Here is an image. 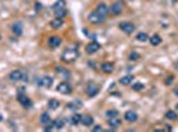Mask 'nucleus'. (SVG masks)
<instances>
[{
	"instance_id": "7",
	"label": "nucleus",
	"mask_w": 178,
	"mask_h": 132,
	"mask_svg": "<svg viewBox=\"0 0 178 132\" xmlns=\"http://www.w3.org/2000/svg\"><path fill=\"white\" fill-rule=\"evenodd\" d=\"M56 90H57L60 94H64V95L71 94L72 92V87L68 82H60V83L57 84V87H56Z\"/></svg>"
},
{
	"instance_id": "5",
	"label": "nucleus",
	"mask_w": 178,
	"mask_h": 132,
	"mask_svg": "<svg viewBox=\"0 0 178 132\" xmlns=\"http://www.w3.org/2000/svg\"><path fill=\"white\" fill-rule=\"evenodd\" d=\"M17 100H19V103H20L24 108H31L32 107V100L29 99L24 92H21V91L19 92V94H17Z\"/></svg>"
},
{
	"instance_id": "11",
	"label": "nucleus",
	"mask_w": 178,
	"mask_h": 132,
	"mask_svg": "<svg viewBox=\"0 0 178 132\" xmlns=\"http://www.w3.org/2000/svg\"><path fill=\"white\" fill-rule=\"evenodd\" d=\"M108 123H109V127L110 128H118L120 126H121V119H120L118 115H114V116H110V118H108Z\"/></svg>"
},
{
	"instance_id": "23",
	"label": "nucleus",
	"mask_w": 178,
	"mask_h": 132,
	"mask_svg": "<svg viewBox=\"0 0 178 132\" xmlns=\"http://www.w3.org/2000/svg\"><path fill=\"white\" fill-rule=\"evenodd\" d=\"M161 37L158 36V34H154V36H151L150 37V44L153 45V46H157V45H159L161 44Z\"/></svg>"
},
{
	"instance_id": "21",
	"label": "nucleus",
	"mask_w": 178,
	"mask_h": 132,
	"mask_svg": "<svg viewBox=\"0 0 178 132\" xmlns=\"http://www.w3.org/2000/svg\"><path fill=\"white\" fill-rule=\"evenodd\" d=\"M133 79H134V77H133V75H125V77H122V78L120 79V83H121V84H125V86H126V84H130V83H132Z\"/></svg>"
},
{
	"instance_id": "31",
	"label": "nucleus",
	"mask_w": 178,
	"mask_h": 132,
	"mask_svg": "<svg viewBox=\"0 0 178 132\" xmlns=\"http://www.w3.org/2000/svg\"><path fill=\"white\" fill-rule=\"evenodd\" d=\"M132 89L134 90V91H140V90H142V89H143V84H142V83H140V82H135V83H133V84H132Z\"/></svg>"
},
{
	"instance_id": "18",
	"label": "nucleus",
	"mask_w": 178,
	"mask_h": 132,
	"mask_svg": "<svg viewBox=\"0 0 178 132\" xmlns=\"http://www.w3.org/2000/svg\"><path fill=\"white\" fill-rule=\"evenodd\" d=\"M63 24H64L63 18L55 17L52 21H50V28H52V29H58V28H61V26H63Z\"/></svg>"
},
{
	"instance_id": "30",
	"label": "nucleus",
	"mask_w": 178,
	"mask_h": 132,
	"mask_svg": "<svg viewBox=\"0 0 178 132\" xmlns=\"http://www.w3.org/2000/svg\"><path fill=\"white\" fill-rule=\"evenodd\" d=\"M55 15H56V17H57V18H63V17H65V16H66V9L64 8V9L57 11V12H55Z\"/></svg>"
},
{
	"instance_id": "33",
	"label": "nucleus",
	"mask_w": 178,
	"mask_h": 132,
	"mask_svg": "<svg viewBox=\"0 0 178 132\" xmlns=\"http://www.w3.org/2000/svg\"><path fill=\"white\" fill-rule=\"evenodd\" d=\"M129 58H130L132 61H134V60H138V58H140V55H138V53H134V52H133V53H130Z\"/></svg>"
},
{
	"instance_id": "26",
	"label": "nucleus",
	"mask_w": 178,
	"mask_h": 132,
	"mask_svg": "<svg viewBox=\"0 0 178 132\" xmlns=\"http://www.w3.org/2000/svg\"><path fill=\"white\" fill-rule=\"evenodd\" d=\"M135 38H137L138 41H141V42H145V41H148V40H149V37H148V34H146L145 32H140Z\"/></svg>"
},
{
	"instance_id": "37",
	"label": "nucleus",
	"mask_w": 178,
	"mask_h": 132,
	"mask_svg": "<svg viewBox=\"0 0 178 132\" xmlns=\"http://www.w3.org/2000/svg\"><path fill=\"white\" fill-rule=\"evenodd\" d=\"M177 108H178V104H177Z\"/></svg>"
},
{
	"instance_id": "27",
	"label": "nucleus",
	"mask_w": 178,
	"mask_h": 132,
	"mask_svg": "<svg viewBox=\"0 0 178 132\" xmlns=\"http://www.w3.org/2000/svg\"><path fill=\"white\" fill-rule=\"evenodd\" d=\"M53 123H55L56 129H61L64 126H65V123H64L63 119H56V120H53Z\"/></svg>"
},
{
	"instance_id": "10",
	"label": "nucleus",
	"mask_w": 178,
	"mask_h": 132,
	"mask_svg": "<svg viewBox=\"0 0 178 132\" xmlns=\"http://www.w3.org/2000/svg\"><path fill=\"white\" fill-rule=\"evenodd\" d=\"M96 12L100 16L106 18V16H108V13H109V7L105 3H100V4H97V7H96Z\"/></svg>"
},
{
	"instance_id": "28",
	"label": "nucleus",
	"mask_w": 178,
	"mask_h": 132,
	"mask_svg": "<svg viewBox=\"0 0 178 132\" xmlns=\"http://www.w3.org/2000/svg\"><path fill=\"white\" fill-rule=\"evenodd\" d=\"M56 73L61 77H69V71L65 70V69H61V67H56Z\"/></svg>"
},
{
	"instance_id": "15",
	"label": "nucleus",
	"mask_w": 178,
	"mask_h": 132,
	"mask_svg": "<svg viewBox=\"0 0 178 132\" xmlns=\"http://www.w3.org/2000/svg\"><path fill=\"white\" fill-rule=\"evenodd\" d=\"M125 119H126L129 123H134V121H137L138 115L134 111H126V112H125Z\"/></svg>"
},
{
	"instance_id": "25",
	"label": "nucleus",
	"mask_w": 178,
	"mask_h": 132,
	"mask_svg": "<svg viewBox=\"0 0 178 132\" xmlns=\"http://www.w3.org/2000/svg\"><path fill=\"white\" fill-rule=\"evenodd\" d=\"M81 102H80V100H73V102H71L68 104V107L69 108H72V110H79L80 107H81Z\"/></svg>"
},
{
	"instance_id": "8",
	"label": "nucleus",
	"mask_w": 178,
	"mask_h": 132,
	"mask_svg": "<svg viewBox=\"0 0 178 132\" xmlns=\"http://www.w3.org/2000/svg\"><path fill=\"white\" fill-rule=\"evenodd\" d=\"M100 49H101V45L98 44L97 41H92L85 46V50H86L88 54H94V53H97Z\"/></svg>"
},
{
	"instance_id": "14",
	"label": "nucleus",
	"mask_w": 178,
	"mask_h": 132,
	"mask_svg": "<svg viewBox=\"0 0 178 132\" xmlns=\"http://www.w3.org/2000/svg\"><path fill=\"white\" fill-rule=\"evenodd\" d=\"M39 83L41 84L43 87H47V89H49V87L52 86V83H53V78H52V77H49V75H44L41 79H40Z\"/></svg>"
},
{
	"instance_id": "34",
	"label": "nucleus",
	"mask_w": 178,
	"mask_h": 132,
	"mask_svg": "<svg viewBox=\"0 0 178 132\" xmlns=\"http://www.w3.org/2000/svg\"><path fill=\"white\" fill-rule=\"evenodd\" d=\"M93 131H96V132H97V131H102V127H101V126H96L94 128H93Z\"/></svg>"
},
{
	"instance_id": "3",
	"label": "nucleus",
	"mask_w": 178,
	"mask_h": 132,
	"mask_svg": "<svg viewBox=\"0 0 178 132\" xmlns=\"http://www.w3.org/2000/svg\"><path fill=\"white\" fill-rule=\"evenodd\" d=\"M9 79L12 82H19V81H27V75L21 70H13L9 73Z\"/></svg>"
},
{
	"instance_id": "36",
	"label": "nucleus",
	"mask_w": 178,
	"mask_h": 132,
	"mask_svg": "<svg viewBox=\"0 0 178 132\" xmlns=\"http://www.w3.org/2000/svg\"><path fill=\"white\" fill-rule=\"evenodd\" d=\"M3 120V116H1V114H0V121H1Z\"/></svg>"
},
{
	"instance_id": "17",
	"label": "nucleus",
	"mask_w": 178,
	"mask_h": 132,
	"mask_svg": "<svg viewBox=\"0 0 178 132\" xmlns=\"http://www.w3.org/2000/svg\"><path fill=\"white\" fill-rule=\"evenodd\" d=\"M65 5H66L65 0H57V1L52 5V9L55 11V12H57V11H60V9H64V8H65Z\"/></svg>"
},
{
	"instance_id": "24",
	"label": "nucleus",
	"mask_w": 178,
	"mask_h": 132,
	"mask_svg": "<svg viewBox=\"0 0 178 132\" xmlns=\"http://www.w3.org/2000/svg\"><path fill=\"white\" fill-rule=\"evenodd\" d=\"M40 121H41V124H48L50 121V116H49V114H47V112H44L41 116H40Z\"/></svg>"
},
{
	"instance_id": "2",
	"label": "nucleus",
	"mask_w": 178,
	"mask_h": 132,
	"mask_svg": "<svg viewBox=\"0 0 178 132\" xmlns=\"http://www.w3.org/2000/svg\"><path fill=\"white\" fill-rule=\"evenodd\" d=\"M98 91H100V87H98V84H96L94 82H89V83L86 84V87H85V92H86V95L89 98L96 97V95L98 94Z\"/></svg>"
},
{
	"instance_id": "6",
	"label": "nucleus",
	"mask_w": 178,
	"mask_h": 132,
	"mask_svg": "<svg viewBox=\"0 0 178 132\" xmlns=\"http://www.w3.org/2000/svg\"><path fill=\"white\" fill-rule=\"evenodd\" d=\"M88 20H89V23L94 24V25H98V24H102L104 21H105V17H102V16H100L97 12H90L89 15H88Z\"/></svg>"
},
{
	"instance_id": "12",
	"label": "nucleus",
	"mask_w": 178,
	"mask_h": 132,
	"mask_svg": "<svg viewBox=\"0 0 178 132\" xmlns=\"http://www.w3.org/2000/svg\"><path fill=\"white\" fill-rule=\"evenodd\" d=\"M61 45V38L57 36H50L49 38H48V46L52 48V49H56V48H58Z\"/></svg>"
},
{
	"instance_id": "19",
	"label": "nucleus",
	"mask_w": 178,
	"mask_h": 132,
	"mask_svg": "<svg viewBox=\"0 0 178 132\" xmlns=\"http://www.w3.org/2000/svg\"><path fill=\"white\" fill-rule=\"evenodd\" d=\"M101 70L104 71V73H112V71L114 70V65L110 62H104L102 65H101Z\"/></svg>"
},
{
	"instance_id": "20",
	"label": "nucleus",
	"mask_w": 178,
	"mask_h": 132,
	"mask_svg": "<svg viewBox=\"0 0 178 132\" xmlns=\"http://www.w3.org/2000/svg\"><path fill=\"white\" fill-rule=\"evenodd\" d=\"M69 120H71L72 126H79V123H81V115L80 114H73Z\"/></svg>"
},
{
	"instance_id": "9",
	"label": "nucleus",
	"mask_w": 178,
	"mask_h": 132,
	"mask_svg": "<svg viewBox=\"0 0 178 132\" xmlns=\"http://www.w3.org/2000/svg\"><path fill=\"white\" fill-rule=\"evenodd\" d=\"M118 28L121 29L124 33L126 34H132L133 31H134V25H133L132 23H128V21H124V23H120Z\"/></svg>"
},
{
	"instance_id": "29",
	"label": "nucleus",
	"mask_w": 178,
	"mask_h": 132,
	"mask_svg": "<svg viewBox=\"0 0 178 132\" xmlns=\"http://www.w3.org/2000/svg\"><path fill=\"white\" fill-rule=\"evenodd\" d=\"M166 118L170 119V120H177L178 115L174 112V111H167V112H166Z\"/></svg>"
},
{
	"instance_id": "1",
	"label": "nucleus",
	"mask_w": 178,
	"mask_h": 132,
	"mask_svg": "<svg viewBox=\"0 0 178 132\" xmlns=\"http://www.w3.org/2000/svg\"><path fill=\"white\" fill-rule=\"evenodd\" d=\"M79 57V52L76 49H65L61 54V61L64 62H73Z\"/></svg>"
},
{
	"instance_id": "16",
	"label": "nucleus",
	"mask_w": 178,
	"mask_h": 132,
	"mask_svg": "<svg viewBox=\"0 0 178 132\" xmlns=\"http://www.w3.org/2000/svg\"><path fill=\"white\" fill-rule=\"evenodd\" d=\"M81 124L85 127H90L93 124V116L90 115H81Z\"/></svg>"
},
{
	"instance_id": "13",
	"label": "nucleus",
	"mask_w": 178,
	"mask_h": 132,
	"mask_svg": "<svg viewBox=\"0 0 178 132\" xmlns=\"http://www.w3.org/2000/svg\"><path fill=\"white\" fill-rule=\"evenodd\" d=\"M11 31H12V33L15 34V36H21L23 34V24L21 23H13L12 26H11Z\"/></svg>"
},
{
	"instance_id": "4",
	"label": "nucleus",
	"mask_w": 178,
	"mask_h": 132,
	"mask_svg": "<svg viewBox=\"0 0 178 132\" xmlns=\"http://www.w3.org/2000/svg\"><path fill=\"white\" fill-rule=\"evenodd\" d=\"M122 9H124V3L121 1V0H117V1H114L113 4L109 7V12L112 13V15H120V13L122 12Z\"/></svg>"
},
{
	"instance_id": "32",
	"label": "nucleus",
	"mask_w": 178,
	"mask_h": 132,
	"mask_svg": "<svg viewBox=\"0 0 178 132\" xmlns=\"http://www.w3.org/2000/svg\"><path fill=\"white\" fill-rule=\"evenodd\" d=\"M106 118H110V116H114V115H118V112H117L116 110H109V111H106Z\"/></svg>"
},
{
	"instance_id": "22",
	"label": "nucleus",
	"mask_w": 178,
	"mask_h": 132,
	"mask_svg": "<svg viewBox=\"0 0 178 132\" xmlns=\"http://www.w3.org/2000/svg\"><path fill=\"white\" fill-rule=\"evenodd\" d=\"M58 106H60V102L57 99H49V102H48V107L50 110H57Z\"/></svg>"
},
{
	"instance_id": "35",
	"label": "nucleus",
	"mask_w": 178,
	"mask_h": 132,
	"mask_svg": "<svg viewBox=\"0 0 178 132\" xmlns=\"http://www.w3.org/2000/svg\"><path fill=\"white\" fill-rule=\"evenodd\" d=\"M166 83H167V84L172 83V77H170V78H167V82H166Z\"/></svg>"
}]
</instances>
